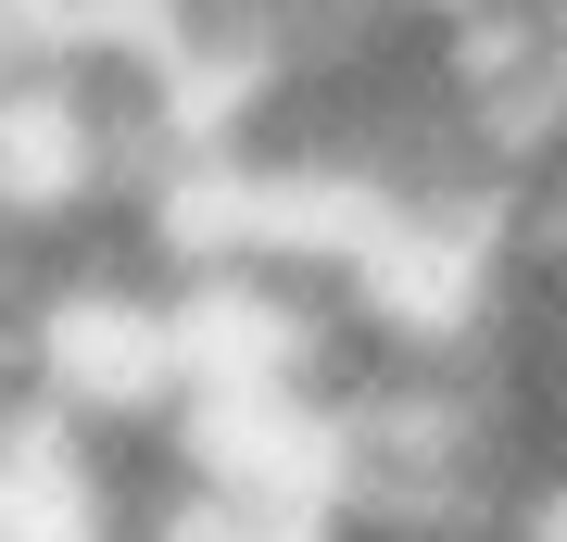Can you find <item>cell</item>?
<instances>
[{"instance_id": "1", "label": "cell", "mask_w": 567, "mask_h": 542, "mask_svg": "<svg viewBox=\"0 0 567 542\" xmlns=\"http://www.w3.org/2000/svg\"><path fill=\"white\" fill-rule=\"evenodd\" d=\"M0 354H13L25 403H51V417L152 454L164 417H177V391H189L177 265L152 241H89V253L13 265V278H0Z\"/></svg>"}, {"instance_id": "2", "label": "cell", "mask_w": 567, "mask_h": 542, "mask_svg": "<svg viewBox=\"0 0 567 542\" xmlns=\"http://www.w3.org/2000/svg\"><path fill=\"white\" fill-rule=\"evenodd\" d=\"M152 454L102 429L51 417V403H0V542H140Z\"/></svg>"}, {"instance_id": "3", "label": "cell", "mask_w": 567, "mask_h": 542, "mask_svg": "<svg viewBox=\"0 0 567 542\" xmlns=\"http://www.w3.org/2000/svg\"><path fill=\"white\" fill-rule=\"evenodd\" d=\"M529 253H543V265H567V177L529 202Z\"/></svg>"}]
</instances>
